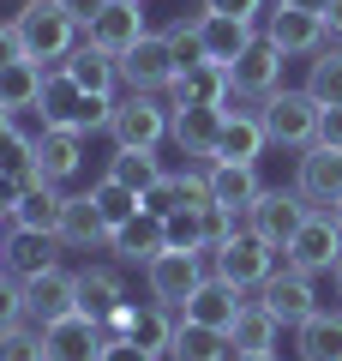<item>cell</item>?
I'll use <instances>...</instances> for the list:
<instances>
[{
  "label": "cell",
  "instance_id": "52a82bcc",
  "mask_svg": "<svg viewBox=\"0 0 342 361\" xmlns=\"http://www.w3.org/2000/svg\"><path fill=\"white\" fill-rule=\"evenodd\" d=\"M204 271H210V259L204 253H175V247H163V253L144 265V289H151V301H163V307H186L192 289L204 283Z\"/></svg>",
  "mask_w": 342,
  "mask_h": 361
},
{
  "label": "cell",
  "instance_id": "5b68a950",
  "mask_svg": "<svg viewBox=\"0 0 342 361\" xmlns=\"http://www.w3.org/2000/svg\"><path fill=\"white\" fill-rule=\"evenodd\" d=\"M204 259H210L216 277H228V283H241V289H258L270 271L282 265V247H277V241H265L258 229H241V235H228L222 247H210Z\"/></svg>",
  "mask_w": 342,
  "mask_h": 361
},
{
  "label": "cell",
  "instance_id": "db71d44e",
  "mask_svg": "<svg viewBox=\"0 0 342 361\" xmlns=\"http://www.w3.org/2000/svg\"><path fill=\"white\" fill-rule=\"evenodd\" d=\"M0 133H6V109H0Z\"/></svg>",
  "mask_w": 342,
  "mask_h": 361
},
{
  "label": "cell",
  "instance_id": "8fae6325",
  "mask_svg": "<svg viewBox=\"0 0 342 361\" xmlns=\"http://www.w3.org/2000/svg\"><path fill=\"white\" fill-rule=\"evenodd\" d=\"M282 259H289L294 271H336V259H342V229H336V217L330 211H312V217L294 229V241L282 247Z\"/></svg>",
  "mask_w": 342,
  "mask_h": 361
},
{
  "label": "cell",
  "instance_id": "8992f818",
  "mask_svg": "<svg viewBox=\"0 0 342 361\" xmlns=\"http://www.w3.org/2000/svg\"><path fill=\"white\" fill-rule=\"evenodd\" d=\"M175 73H180V54H175V42H168V30H144V37L120 54V85L127 90H156V97H163V90L175 85Z\"/></svg>",
  "mask_w": 342,
  "mask_h": 361
},
{
  "label": "cell",
  "instance_id": "484cf974",
  "mask_svg": "<svg viewBox=\"0 0 342 361\" xmlns=\"http://www.w3.org/2000/svg\"><path fill=\"white\" fill-rule=\"evenodd\" d=\"M120 301H127V277H120V265H78V307H84L90 319H108Z\"/></svg>",
  "mask_w": 342,
  "mask_h": 361
},
{
  "label": "cell",
  "instance_id": "f35d334b",
  "mask_svg": "<svg viewBox=\"0 0 342 361\" xmlns=\"http://www.w3.org/2000/svg\"><path fill=\"white\" fill-rule=\"evenodd\" d=\"M0 361H49L42 355V325H13V331H0Z\"/></svg>",
  "mask_w": 342,
  "mask_h": 361
},
{
  "label": "cell",
  "instance_id": "30bf717a",
  "mask_svg": "<svg viewBox=\"0 0 342 361\" xmlns=\"http://www.w3.org/2000/svg\"><path fill=\"white\" fill-rule=\"evenodd\" d=\"M306 217H312V205L300 199V187H265V193L253 199V211H246V229H258L265 241L289 247Z\"/></svg>",
  "mask_w": 342,
  "mask_h": 361
},
{
  "label": "cell",
  "instance_id": "4fadbf2b",
  "mask_svg": "<svg viewBox=\"0 0 342 361\" xmlns=\"http://www.w3.org/2000/svg\"><path fill=\"white\" fill-rule=\"evenodd\" d=\"M265 37L277 42L289 61H300V54L312 61V54L324 49L330 30H324V18H318V13H300V6H282V0H270V13H265Z\"/></svg>",
  "mask_w": 342,
  "mask_h": 361
},
{
  "label": "cell",
  "instance_id": "ab89813d",
  "mask_svg": "<svg viewBox=\"0 0 342 361\" xmlns=\"http://www.w3.org/2000/svg\"><path fill=\"white\" fill-rule=\"evenodd\" d=\"M25 283H18L13 271H0V331H13V325H25Z\"/></svg>",
  "mask_w": 342,
  "mask_h": 361
},
{
  "label": "cell",
  "instance_id": "60d3db41",
  "mask_svg": "<svg viewBox=\"0 0 342 361\" xmlns=\"http://www.w3.org/2000/svg\"><path fill=\"white\" fill-rule=\"evenodd\" d=\"M204 13H228V18H246V25H258L265 0H204Z\"/></svg>",
  "mask_w": 342,
  "mask_h": 361
},
{
  "label": "cell",
  "instance_id": "9a60e30c",
  "mask_svg": "<svg viewBox=\"0 0 342 361\" xmlns=\"http://www.w3.org/2000/svg\"><path fill=\"white\" fill-rule=\"evenodd\" d=\"M144 30H151V25H144V0H108V6H102V13L84 25V42L120 61V54H127Z\"/></svg>",
  "mask_w": 342,
  "mask_h": 361
},
{
  "label": "cell",
  "instance_id": "7a4b0ae2",
  "mask_svg": "<svg viewBox=\"0 0 342 361\" xmlns=\"http://www.w3.org/2000/svg\"><path fill=\"white\" fill-rule=\"evenodd\" d=\"M168 121H175V109L156 90H120L108 109V139L114 151H156L168 139Z\"/></svg>",
  "mask_w": 342,
  "mask_h": 361
},
{
  "label": "cell",
  "instance_id": "f6af8a7d",
  "mask_svg": "<svg viewBox=\"0 0 342 361\" xmlns=\"http://www.w3.org/2000/svg\"><path fill=\"white\" fill-rule=\"evenodd\" d=\"M6 61H25V42H18V25H13V18L0 25V66H6Z\"/></svg>",
  "mask_w": 342,
  "mask_h": 361
},
{
  "label": "cell",
  "instance_id": "2e32d148",
  "mask_svg": "<svg viewBox=\"0 0 342 361\" xmlns=\"http://www.w3.org/2000/svg\"><path fill=\"white\" fill-rule=\"evenodd\" d=\"M163 247H168V223H163V211H151V205H139L120 229L108 235V253L120 259V265H151Z\"/></svg>",
  "mask_w": 342,
  "mask_h": 361
},
{
  "label": "cell",
  "instance_id": "1f68e13d",
  "mask_svg": "<svg viewBox=\"0 0 342 361\" xmlns=\"http://www.w3.org/2000/svg\"><path fill=\"white\" fill-rule=\"evenodd\" d=\"M54 235H25V229H13V241H6V253H0V265L13 271V277H30V271H49V265H61L54 259Z\"/></svg>",
  "mask_w": 342,
  "mask_h": 361
},
{
  "label": "cell",
  "instance_id": "c3c4849f",
  "mask_svg": "<svg viewBox=\"0 0 342 361\" xmlns=\"http://www.w3.org/2000/svg\"><path fill=\"white\" fill-rule=\"evenodd\" d=\"M282 6H300V13H318V18H324V6H330V0H282Z\"/></svg>",
  "mask_w": 342,
  "mask_h": 361
},
{
  "label": "cell",
  "instance_id": "6da1fadb",
  "mask_svg": "<svg viewBox=\"0 0 342 361\" xmlns=\"http://www.w3.org/2000/svg\"><path fill=\"white\" fill-rule=\"evenodd\" d=\"M13 25H18V42H25V61H42V66L66 61L84 42V25L66 13L61 0H25Z\"/></svg>",
  "mask_w": 342,
  "mask_h": 361
},
{
  "label": "cell",
  "instance_id": "603a6c76",
  "mask_svg": "<svg viewBox=\"0 0 342 361\" xmlns=\"http://www.w3.org/2000/svg\"><path fill=\"white\" fill-rule=\"evenodd\" d=\"M61 211H66V187L37 180V187H25V199L13 205V229H25V235H61Z\"/></svg>",
  "mask_w": 342,
  "mask_h": 361
},
{
  "label": "cell",
  "instance_id": "d4e9b609",
  "mask_svg": "<svg viewBox=\"0 0 342 361\" xmlns=\"http://www.w3.org/2000/svg\"><path fill=\"white\" fill-rule=\"evenodd\" d=\"M294 355L300 361H342V307H318L294 325Z\"/></svg>",
  "mask_w": 342,
  "mask_h": 361
},
{
  "label": "cell",
  "instance_id": "d6a6232c",
  "mask_svg": "<svg viewBox=\"0 0 342 361\" xmlns=\"http://www.w3.org/2000/svg\"><path fill=\"white\" fill-rule=\"evenodd\" d=\"M42 61H6L0 66V109H25V103H42Z\"/></svg>",
  "mask_w": 342,
  "mask_h": 361
},
{
  "label": "cell",
  "instance_id": "ffe728a7",
  "mask_svg": "<svg viewBox=\"0 0 342 361\" xmlns=\"http://www.w3.org/2000/svg\"><path fill=\"white\" fill-rule=\"evenodd\" d=\"M241 307H246V289H241V283H228V277H216V271H204V283L192 289V301H186L180 313H186V319H198V325L228 331V325L241 319Z\"/></svg>",
  "mask_w": 342,
  "mask_h": 361
},
{
  "label": "cell",
  "instance_id": "d590c367",
  "mask_svg": "<svg viewBox=\"0 0 342 361\" xmlns=\"http://www.w3.org/2000/svg\"><path fill=\"white\" fill-rule=\"evenodd\" d=\"M90 199H96V211H102V217L114 223V229H120V223H127L132 211L144 205V199H139V193H132V187H127V180H114V175L90 180Z\"/></svg>",
  "mask_w": 342,
  "mask_h": 361
},
{
  "label": "cell",
  "instance_id": "816d5d0a",
  "mask_svg": "<svg viewBox=\"0 0 342 361\" xmlns=\"http://www.w3.org/2000/svg\"><path fill=\"white\" fill-rule=\"evenodd\" d=\"M330 283H336V295H342V259H336V271H330Z\"/></svg>",
  "mask_w": 342,
  "mask_h": 361
},
{
  "label": "cell",
  "instance_id": "e0dca14e",
  "mask_svg": "<svg viewBox=\"0 0 342 361\" xmlns=\"http://www.w3.org/2000/svg\"><path fill=\"white\" fill-rule=\"evenodd\" d=\"M282 61H289V54H282L277 42L258 30V37L241 49V61L228 66V78H234V90H241V97H258V103H265L270 90L282 85Z\"/></svg>",
  "mask_w": 342,
  "mask_h": 361
},
{
  "label": "cell",
  "instance_id": "74e56055",
  "mask_svg": "<svg viewBox=\"0 0 342 361\" xmlns=\"http://www.w3.org/2000/svg\"><path fill=\"white\" fill-rule=\"evenodd\" d=\"M6 133H13V139H25L30 151H37V145L54 133V121H49V109H42V103H25V109H6Z\"/></svg>",
  "mask_w": 342,
  "mask_h": 361
},
{
  "label": "cell",
  "instance_id": "836d02e7",
  "mask_svg": "<svg viewBox=\"0 0 342 361\" xmlns=\"http://www.w3.org/2000/svg\"><path fill=\"white\" fill-rule=\"evenodd\" d=\"M108 175H114V180H127L132 193L144 199L151 187H163L168 169H163V157H156V151H114V157H108Z\"/></svg>",
  "mask_w": 342,
  "mask_h": 361
},
{
  "label": "cell",
  "instance_id": "f546056e",
  "mask_svg": "<svg viewBox=\"0 0 342 361\" xmlns=\"http://www.w3.org/2000/svg\"><path fill=\"white\" fill-rule=\"evenodd\" d=\"M277 331H282L277 313H270L265 301H246L241 319L228 325V343H234V355H258V349H277Z\"/></svg>",
  "mask_w": 342,
  "mask_h": 361
},
{
  "label": "cell",
  "instance_id": "e575fe53",
  "mask_svg": "<svg viewBox=\"0 0 342 361\" xmlns=\"http://www.w3.org/2000/svg\"><path fill=\"white\" fill-rule=\"evenodd\" d=\"M306 90L318 109H342V49H318L306 61Z\"/></svg>",
  "mask_w": 342,
  "mask_h": 361
},
{
  "label": "cell",
  "instance_id": "b9f144b4",
  "mask_svg": "<svg viewBox=\"0 0 342 361\" xmlns=\"http://www.w3.org/2000/svg\"><path fill=\"white\" fill-rule=\"evenodd\" d=\"M102 361H163V355H151V349H139L132 337H114V343H102Z\"/></svg>",
  "mask_w": 342,
  "mask_h": 361
},
{
  "label": "cell",
  "instance_id": "8d00e7d4",
  "mask_svg": "<svg viewBox=\"0 0 342 361\" xmlns=\"http://www.w3.org/2000/svg\"><path fill=\"white\" fill-rule=\"evenodd\" d=\"M168 247L175 253H204L210 247V235H204V211H168Z\"/></svg>",
  "mask_w": 342,
  "mask_h": 361
},
{
  "label": "cell",
  "instance_id": "7402d4cb",
  "mask_svg": "<svg viewBox=\"0 0 342 361\" xmlns=\"http://www.w3.org/2000/svg\"><path fill=\"white\" fill-rule=\"evenodd\" d=\"M228 97H234V78H228V66H216V61L180 66L175 85H168V109H186V103H228Z\"/></svg>",
  "mask_w": 342,
  "mask_h": 361
},
{
  "label": "cell",
  "instance_id": "5bb4252c",
  "mask_svg": "<svg viewBox=\"0 0 342 361\" xmlns=\"http://www.w3.org/2000/svg\"><path fill=\"white\" fill-rule=\"evenodd\" d=\"M294 187L312 211H336L342 205V151L330 145H306L300 151V169H294Z\"/></svg>",
  "mask_w": 342,
  "mask_h": 361
},
{
  "label": "cell",
  "instance_id": "7dc6e473",
  "mask_svg": "<svg viewBox=\"0 0 342 361\" xmlns=\"http://www.w3.org/2000/svg\"><path fill=\"white\" fill-rule=\"evenodd\" d=\"M324 30L342 42V0H330V6H324Z\"/></svg>",
  "mask_w": 342,
  "mask_h": 361
},
{
  "label": "cell",
  "instance_id": "f5cc1de1",
  "mask_svg": "<svg viewBox=\"0 0 342 361\" xmlns=\"http://www.w3.org/2000/svg\"><path fill=\"white\" fill-rule=\"evenodd\" d=\"M330 217H336V229H342V205H336V211H330Z\"/></svg>",
  "mask_w": 342,
  "mask_h": 361
},
{
  "label": "cell",
  "instance_id": "681fc988",
  "mask_svg": "<svg viewBox=\"0 0 342 361\" xmlns=\"http://www.w3.org/2000/svg\"><path fill=\"white\" fill-rule=\"evenodd\" d=\"M234 361H282L277 349H258V355H234Z\"/></svg>",
  "mask_w": 342,
  "mask_h": 361
},
{
  "label": "cell",
  "instance_id": "cb8c5ba5",
  "mask_svg": "<svg viewBox=\"0 0 342 361\" xmlns=\"http://www.w3.org/2000/svg\"><path fill=\"white\" fill-rule=\"evenodd\" d=\"M265 193L258 180V163H210V205H228V211H253V199Z\"/></svg>",
  "mask_w": 342,
  "mask_h": 361
},
{
  "label": "cell",
  "instance_id": "ee69618b",
  "mask_svg": "<svg viewBox=\"0 0 342 361\" xmlns=\"http://www.w3.org/2000/svg\"><path fill=\"white\" fill-rule=\"evenodd\" d=\"M18 199H25V180L0 169V217H13V205H18Z\"/></svg>",
  "mask_w": 342,
  "mask_h": 361
},
{
  "label": "cell",
  "instance_id": "83f0119b",
  "mask_svg": "<svg viewBox=\"0 0 342 361\" xmlns=\"http://www.w3.org/2000/svg\"><path fill=\"white\" fill-rule=\"evenodd\" d=\"M61 66H66L84 90H96V97H120V90H127V85H120V61H114V54H102V49H90V42H78Z\"/></svg>",
  "mask_w": 342,
  "mask_h": 361
},
{
  "label": "cell",
  "instance_id": "ba28073f",
  "mask_svg": "<svg viewBox=\"0 0 342 361\" xmlns=\"http://www.w3.org/2000/svg\"><path fill=\"white\" fill-rule=\"evenodd\" d=\"M18 283H25V313H30V325H54V319H66V313H78V271L49 265V271L18 277Z\"/></svg>",
  "mask_w": 342,
  "mask_h": 361
},
{
  "label": "cell",
  "instance_id": "f907efd6",
  "mask_svg": "<svg viewBox=\"0 0 342 361\" xmlns=\"http://www.w3.org/2000/svg\"><path fill=\"white\" fill-rule=\"evenodd\" d=\"M6 229H13V217H0V253H6V241H13V235H6Z\"/></svg>",
  "mask_w": 342,
  "mask_h": 361
},
{
  "label": "cell",
  "instance_id": "f1b7e54d",
  "mask_svg": "<svg viewBox=\"0 0 342 361\" xmlns=\"http://www.w3.org/2000/svg\"><path fill=\"white\" fill-rule=\"evenodd\" d=\"M37 169L54 180V187H66V180L84 169V133H72V127H54L49 139L37 145Z\"/></svg>",
  "mask_w": 342,
  "mask_h": 361
},
{
  "label": "cell",
  "instance_id": "277c9868",
  "mask_svg": "<svg viewBox=\"0 0 342 361\" xmlns=\"http://www.w3.org/2000/svg\"><path fill=\"white\" fill-rule=\"evenodd\" d=\"M258 115H265L270 145H282V151H306V145H318V115H324V109L312 103V90H306V85H277L265 103H258Z\"/></svg>",
  "mask_w": 342,
  "mask_h": 361
},
{
  "label": "cell",
  "instance_id": "7c38bea8",
  "mask_svg": "<svg viewBox=\"0 0 342 361\" xmlns=\"http://www.w3.org/2000/svg\"><path fill=\"white\" fill-rule=\"evenodd\" d=\"M222 121H228L222 103H186L168 121V139H175V151L186 157V163H210L216 139H222Z\"/></svg>",
  "mask_w": 342,
  "mask_h": 361
},
{
  "label": "cell",
  "instance_id": "ac0fdd59",
  "mask_svg": "<svg viewBox=\"0 0 342 361\" xmlns=\"http://www.w3.org/2000/svg\"><path fill=\"white\" fill-rule=\"evenodd\" d=\"M42 355L49 361H102V325L84 307L54 319V325H42Z\"/></svg>",
  "mask_w": 342,
  "mask_h": 361
},
{
  "label": "cell",
  "instance_id": "3957f363",
  "mask_svg": "<svg viewBox=\"0 0 342 361\" xmlns=\"http://www.w3.org/2000/svg\"><path fill=\"white\" fill-rule=\"evenodd\" d=\"M42 109H49L54 127H72V133H108V109H114V97L84 90L61 61H54L49 73H42Z\"/></svg>",
  "mask_w": 342,
  "mask_h": 361
},
{
  "label": "cell",
  "instance_id": "7bdbcfd3",
  "mask_svg": "<svg viewBox=\"0 0 342 361\" xmlns=\"http://www.w3.org/2000/svg\"><path fill=\"white\" fill-rule=\"evenodd\" d=\"M318 145L342 151V109H324V115H318Z\"/></svg>",
  "mask_w": 342,
  "mask_h": 361
},
{
  "label": "cell",
  "instance_id": "44dd1931",
  "mask_svg": "<svg viewBox=\"0 0 342 361\" xmlns=\"http://www.w3.org/2000/svg\"><path fill=\"white\" fill-rule=\"evenodd\" d=\"M192 25H198V49H204V61H216V66H234V61H241V49L258 37V25H246V18H228V13H198Z\"/></svg>",
  "mask_w": 342,
  "mask_h": 361
},
{
  "label": "cell",
  "instance_id": "4dcf8cb0",
  "mask_svg": "<svg viewBox=\"0 0 342 361\" xmlns=\"http://www.w3.org/2000/svg\"><path fill=\"white\" fill-rule=\"evenodd\" d=\"M175 325H180V313L175 307H163V301H144V307H139V301H132V343H139V349H151V355H163L168 361V343H175Z\"/></svg>",
  "mask_w": 342,
  "mask_h": 361
},
{
  "label": "cell",
  "instance_id": "d6986e66",
  "mask_svg": "<svg viewBox=\"0 0 342 361\" xmlns=\"http://www.w3.org/2000/svg\"><path fill=\"white\" fill-rule=\"evenodd\" d=\"M108 235H114V223L96 211V199H90V193H66L61 235H54V241L72 247V253H102V247H108Z\"/></svg>",
  "mask_w": 342,
  "mask_h": 361
},
{
  "label": "cell",
  "instance_id": "4316f807",
  "mask_svg": "<svg viewBox=\"0 0 342 361\" xmlns=\"http://www.w3.org/2000/svg\"><path fill=\"white\" fill-rule=\"evenodd\" d=\"M168 361H234V343H228V331L198 325V319H186V313H180L175 343H168Z\"/></svg>",
  "mask_w": 342,
  "mask_h": 361
},
{
  "label": "cell",
  "instance_id": "bcb514c9",
  "mask_svg": "<svg viewBox=\"0 0 342 361\" xmlns=\"http://www.w3.org/2000/svg\"><path fill=\"white\" fill-rule=\"evenodd\" d=\"M61 6H66V13L78 18V25H90V18H96L102 6H108V0H61Z\"/></svg>",
  "mask_w": 342,
  "mask_h": 361
},
{
  "label": "cell",
  "instance_id": "9c48e42d",
  "mask_svg": "<svg viewBox=\"0 0 342 361\" xmlns=\"http://www.w3.org/2000/svg\"><path fill=\"white\" fill-rule=\"evenodd\" d=\"M258 301H265L282 325H300V319H312V313L324 307V301H318V289H312V271H294L289 259H282L265 283H258Z\"/></svg>",
  "mask_w": 342,
  "mask_h": 361
}]
</instances>
